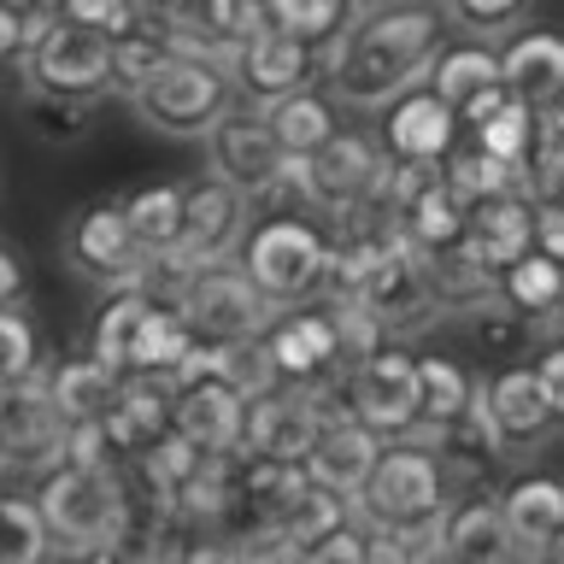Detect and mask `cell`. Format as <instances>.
Here are the masks:
<instances>
[{
    "instance_id": "obj_48",
    "label": "cell",
    "mask_w": 564,
    "mask_h": 564,
    "mask_svg": "<svg viewBox=\"0 0 564 564\" xmlns=\"http://www.w3.org/2000/svg\"><path fill=\"white\" fill-rule=\"evenodd\" d=\"M535 247L564 264V200H535Z\"/></svg>"
},
{
    "instance_id": "obj_49",
    "label": "cell",
    "mask_w": 564,
    "mask_h": 564,
    "mask_svg": "<svg viewBox=\"0 0 564 564\" xmlns=\"http://www.w3.org/2000/svg\"><path fill=\"white\" fill-rule=\"evenodd\" d=\"M30 289V276H24V259L12 253V247H0V306H18Z\"/></svg>"
},
{
    "instance_id": "obj_51",
    "label": "cell",
    "mask_w": 564,
    "mask_h": 564,
    "mask_svg": "<svg viewBox=\"0 0 564 564\" xmlns=\"http://www.w3.org/2000/svg\"><path fill=\"white\" fill-rule=\"evenodd\" d=\"M546 118H553L558 130H564V88H558V95H553V106H546Z\"/></svg>"
},
{
    "instance_id": "obj_13",
    "label": "cell",
    "mask_w": 564,
    "mask_h": 564,
    "mask_svg": "<svg viewBox=\"0 0 564 564\" xmlns=\"http://www.w3.org/2000/svg\"><path fill=\"white\" fill-rule=\"evenodd\" d=\"M70 423L47 394V365L35 377L0 388V476H42L65 458Z\"/></svg>"
},
{
    "instance_id": "obj_18",
    "label": "cell",
    "mask_w": 564,
    "mask_h": 564,
    "mask_svg": "<svg viewBox=\"0 0 564 564\" xmlns=\"http://www.w3.org/2000/svg\"><path fill=\"white\" fill-rule=\"evenodd\" d=\"M388 165L382 141H370L365 130H335L317 153L300 159V183H306V206L329 212L341 200H359V194L377 188V176Z\"/></svg>"
},
{
    "instance_id": "obj_30",
    "label": "cell",
    "mask_w": 564,
    "mask_h": 564,
    "mask_svg": "<svg viewBox=\"0 0 564 564\" xmlns=\"http://www.w3.org/2000/svg\"><path fill=\"white\" fill-rule=\"evenodd\" d=\"M476 405V377L447 352H417V430L430 441L435 430H447Z\"/></svg>"
},
{
    "instance_id": "obj_24",
    "label": "cell",
    "mask_w": 564,
    "mask_h": 564,
    "mask_svg": "<svg viewBox=\"0 0 564 564\" xmlns=\"http://www.w3.org/2000/svg\"><path fill=\"white\" fill-rule=\"evenodd\" d=\"M441 553L447 558H470V564H494V558H518L511 529L500 518L494 494H447L441 506Z\"/></svg>"
},
{
    "instance_id": "obj_4",
    "label": "cell",
    "mask_w": 564,
    "mask_h": 564,
    "mask_svg": "<svg viewBox=\"0 0 564 564\" xmlns=\"http://www.w3.org/2000/svg\"><path fill=\"white\" fill-rule=\"evenodd\" d=\"M35 506L47 518L53 553H106V541L118 535L123 511H130V482H123V470L59 458L35 488Z\"/></svg>"
},
{
    "instance_id": "obj_43",
    "label": "cell",
    "mask_w": 564,
    "mask_h": 564,
    "mask_svg": "<svg viewBox=\"0 0 564 564\" xmlns=\"http://www.w3.org/2000/svg\"><path fill=\"white\" fill-rule=\"evenodd\" d=\"M352 7H359V0H271V24L294 30V35H306V42L324 47L329 35H341Z\"/></svg>"
},
{
    "instance_id": "obj_6",
    "label": "cell",
    "mask_w": 564,
    "mask_h": 564,
    "mask_svg": "<svg viewBox=\"0 0 564 564\" xmlns=\"http://www.w3.org/2000/svg\"><path fill=\"white\" fill-rule=\"evenodd\" d=\"M18 70H24V88H35V95L100 100L112 88V35L30 12L24 47H18Z\"/></svg>"
},
{
    "instance_id": "obj_31",
    "label": "cell",
    "mask_w": 564,
    "mask_h": 564,
    "mask_svg": "<svg viewBox=\"0 0 564 564\" xmlns=\"http://www.w3.org/2000/svg\"><path fill=\"white\" fill-rule=\"evenodd\" d=\"M494 83H500V53L482 47V35H470V42H441L435 59H430V70H423V88H435V95L453 106V112H458L470 95L494 88Z\"/></svg>"
},
{
    "instance_id": "obj_32",
    "label": "cell",
    "mask_w": 564,
    "mask_h": 564,
    "mask_svg": "<svg viewBox=\"0 0 564 564\" xmlns=\"http://www.w3.org/2000/svg\"><path fill=\"white\" fill-rule=\"evenodd\" d=\"M47 394H53V405H59L65 423H88V417H100L106 405H112L118 370L100 365L95 352H70V359L47 365Z\"/></svg>"
},
{
    "instance_id": "obj_22",
    "label": "cell",
    "mask_w": 564,
    "mask_h": 564,
    "mask_svg": "<svg viewBox=\"0 0 564 564\" xmlns=\"http://www.w3.org/2000/svg\"><path fill=\"white\" fill-rule=\"evenodd\" d=\"M377 447H382V435L341 405V412L324 417V430H317V441L306 447V458H300V465H306L312 482L341 488V494H359V482L370 476V465H377Z\"/></svg>"
},
{
    "instance_id": "obj_8",
    "label": "cell",
    "mask_w": 564,
    "mask_h": 564,
    "mask_svg": "<svg viewBox=\"0 0 564 564\" xmlns=\"http://www.w3.org/2000/svg\"><path fill=\"white\" fill-rule=\"evenodd\" d=\"M329 289L341 294L347 306H359L377 329H405V324H417V317L435 312L423 259L405 241H388V247H377V253L341 259Z\"/></svg>"
},
{
    "instance_id": "obj_34",
    "label": "cell",
    "mask_w": 564,
    "mask_h": 564,
    "mask_svg": "<svg viewBox=\"0 0 564 564\" xmlns=\"http://www.w3.org/2000/svg\"><path fill=\"white\" fill-rule=\"evenodd\" d=\"M171 53H176V24L135 12L130 24L112 35V88H123V95H130V88L148 83L153 70L171 59Z\"/></svg>"
},
{
    "instance_id": "obj_21",
    "label": "cell",
    "mask_w": 564,
    "mask_h": 564,
    "mask_svg": "<svg viewBox=\"0 0 564 564\" xmlns=\"http://www.w3.org/2000/svg\"><path fill=\"white\" fill-rule=\"evenodd\" d=\"M465 247L476 264L500 271L518 253L535 247V200L523 188H506V194H482V200H465Z\"/></svg>"
},
{
    "instance_id": "obj_39",
    "label": "cell",
    "mask_w": 564,
    "mask_h": 564,
    "mask_svg": "<svg viewBox=\"0 0 564 564\" xmlns=\"http://www.w3.org/2000/svg\"><path fill=\"white\" fill-rule=\"evenodd\" d=\"M53 541H47V518L35 506V494H0V564H35L47 558Z\"/></svg>"
},
{
    "instance_id": "obj_16",
    "label": "cell",
    "mask_w": 564,
    "mask_h": 564,
    "mask_svg": "<svg viewBox=\"0 0 564 564\" xmlns=\"http://www.w3.org/2000/svg\"><path fill=\"white\" fill-rule=\"evenodd\" d=\"M229 83H236L241 100L264 106V100L289 95V88L324 83V53H317V42H306V35L264 24V30L247 35V42L229 47Z\"/></svg>"
},
{
    "instance_id": "obj_44",
    "label": "cell",
    "mask_w": 564,
    "mask_h": 564,
    "mask_svg": "<svg viewBox=\"0 0 564 564\" xmlns=\"http://www.w3.org/2000/svg\"><path fill=\"white\" fill-rule=\"evenodd\" d=\"M95 106L100 100H70V95H35L30 88V106H24V118L42 130L47 141H59V148H70L88 123H95Z\"/></svg>"
},
{
    "instance_id": "obj_20",
    "label": "cell",
    "mask_w": 564,
    "mask_h": 564,
    "mask_svg": "<svg viewBox=\"0 0 564 564\" xmlns=\"http://www.w3.org/2000/svg\"><path fill=\"white\" fill-rule=\"evenodd\" d=\"M241 405H247V394L224 377H176L171 382V430L200 453H241Z\"/></svg>"
},
{
    "instance_id": "obj_3",
    "label": "cell",
    "mask_w": 564,
    "mask_h": 564,
    "mask_svg": "<svg viewBox=\"0 0 564 564\" xmlns=\"http://www.w3.org/2000/svg\"><path fill=\"white\" fill-rule=\"evenodd\" d=\"M130 106L148 130L171 141H200L229 106H236V83H229V59L212 53H183L176 47L148 83L130 88Z\"/></svg>"
},
{
    "instance_id": "obj_15",
    "label": "cell",
    "mask_w": 564,
    "mask_h": 564,
    "mask_svg": "<svg viewBox=\"0 0 564 564\" xmlns=\"http://www.w3.org/2000/svg\"><path fill=\"white\" fill-rule=\"evenodd\" d=\"M65 264L95 289H118V282H148L153 259L135 247L123 200H95L65 224Z\"/></svg>"
},
{
    "instance_id": "obj_19",
    "label": "cell",
    "mask_w": 564,
    "mask_h": 564,
    "mask_svg": "<svg viewBox=\"0 0 564 564\" xmlns=\"http://www.w3.org/2000/svg\"><path fill=\"white\" fill-rule=\"evenodd\" d=\"M382 153L388 159H412V165H441L458 148V112L435 88H405L382 106Z\"/></svg>"
},
{
    "instance_id": "obj_11",
    "label": "cell",
    "mask_w": 564,
    "mask_h": 564,
    "mask_svg": "<svg viewBox=\"0 0 564 564\" xmlns=\"http://www.w3.org/2000/svg\"><path fill=\"white\" fill-rule=\"evenodd\" d=\"M476 417H482V430H488L494 447H500V458L541 453L558 430L535 365H518V359L488 370V377H476Z\"/></svg>"
},
{
    "instance_id": "obj_45",
    "label": "cell",
    "mask_w": 564,
    "mask_h": 564,
    "mask_svg": "<svg viewBox=\"0 0 564 564\" xmlns=\"http://www.w3.org/2000/svg\"><path fill=\"white\" fill-rule=\"evenodd\" d=\"M529 0H441V18H453L465 35H506L518 30Z\"/></svg>"
},
{
    "instance_id": "obj_35",
    "label": "cell",
    "mask_w": 564,
    "mask_h": 564,
    "mask_svg": "<svg viewBox=\"0 0 564 564\" xmlns=\"http://www.w3.org/2000/svg\"><path fill=\"white\" fill-rule=\"evenodd\" d=\"M148 282H118V289H106L100 312H95V329H88V352H95L100 365H112L118 377L130 370V335L141 324V306H148Z\"/></svg>"
},
{
    "instance_id": "obj_12",
    "label": "cell",
    "mask_w": 564,
    "mask_h": 564,
    "mask_svg": "<svg viewBox=\"0 0 564 564\" xmlns=\"http://www.w3.org/2000/svg\"><path fill=\"white\" fill-rule=\"evenodd\" d=\"M259 347H264V365H271L276 382H329L341 377V365L352 359L347 352V335H341V317L335 306H282L271 312V324L259 329Z\"/></svg>"
},
{
    "instance_id": "obj_17",
    "label": "cell",
    "mask_w": 564,
    "mask_h": 564,
    "mask_svg": "<svg viewBox=\"0 0 564 564\" xmlns=\"http://www.w3.org/2000/svg\"><path fill=\"white\" fill-rule=\"evenodd\" d=\"M206 141V171H212V183H224V188H236L241 200H264L276 183V171H282V153L276 148V135H271V123H264L259 112H229L212 123V130L200 135Z\"/></svg>"
},
{
    "instance_id": "obj_53",
    "label": "cell",
    "mask_w": 564,
    "mask_h": 564,
    "mask_svg": "<svg viewBox=\"0 0 564 564\" xmlns=\"http://www.w3.org/2000/svg\"><path fill=\"white\" fill-rule=\"evenodd\" d=\"M0 494H7V482H0Z\"/></svg>"
},
{
    "instance_id": "obj_1",
    "label": "cell",
    "mask_w": 564,
    "mask_h": 564,
    "mask_svg": "<svg viewBox=\"0 0 564 564\" xmlns=\"http://www.w3.org/2000/svg\"><path fill=\"white\" fill-rule=\"evenodd\" d=\"M441 24L447 18L430 0H382L352 12L324 47V88L359 112H382L394 95L423 83L441 47Z\"/></svg>"
},
{
    "instance_id": "obj_5",
    "label": "cell",
    "mask_w": 564,
    "mask_h": 564,
    "mask_svg": "<svg viewBox=\"0 0 564 564\" xmlns=\"http://www.w3.org/2000/svg\"><path fill=\"white\" fill-rule=\"evenodd\" d=\"M453 494V476L441 465V453L423 435H394L377 447V465L352 494L359 523H382V529H405L423 518H441Z\"/></svg>"
},
{
    "instance_id": "obj_9",
    "label": "cell",
    "mask_w": 564,
    "mask_h": 564,
    "mask_svg": "<svg viewBox=\"0 0 564 564\" xmlns=\"http://www.w3.org/2000/svg\"><path fill=\"white\" fill-rule=\"evenodd\" d=\"M341 412V377L329 382H264L241 405V453L253 458H306V447L324 430V417Z\"/></svg>"
},
{
    "instance_id": "obj_47",
    "label": "cell",
    "mask_w": 564,
    "mask_h": 564,
    "mask_svg": "<svg viewBox=\"0 0 564 564\" xmlns=\"http://www.w3.org/2000/svg\"><path fill=\"white\" fill-rule=\"evenodd\" d=\"M529 365H535V377H541V388H546V405H553V417L564 423V335H546L541 352H535Z\"/></svg>"
},
{
    "instance_id": "obj_27",
    "label": "cell",
    "mask_w": 564,
    "mask_h": 564,
    "mask_svg": "<svg viewBox=\"0 0 564 564\" xmlns=\"http://www.w3.org/2000/svg\"><path fill=\"white\" fill-rule=\"evenodd\" d=\"M194 352V329L183 306H176L171 294H148V306H141V324L130 335V370L123 377H176L183 359Z\"/></svg>"
},
{
    "instance_id": "obj_46",
    "label": "cell",
    "mask_w": 564,
    "mask_h": 564,
    "mask_svg": "<svg viewBox=\"0 0 564 564\" xmlns=\"http://www.w3.org/2000/svg\"><path fill=\"white\" fill-rule=\"evenodd\" d=\"M35 12H42V18H65V24H88V30L118 35V30L135 18V0H35Z\"/></svg>"
},
{
    "instance_id": "obj_28",
    "label": "cell",
    "mask_w": 564,
    "mask_h": 564,
    "mask_svg": "<svg viewBox=\"0 0 564 564\" xmlns=\"http://www.w3.org/2000/svg\"><path fill=\"white\" fill-rule=\"evenodd\" d=\"M494 300L506 312H518L529 329H541L564 306V264L553 253H541V247H529V253H518L511 264L494 271Z\"/></svg>"
},
{
    "instance_id": "obj_41",
    "label": "cell",
    "mask_w": 564,
    "mask_h": 564,
    "mask_svg": "<svg viewBox=\"0 0 564 564\" xmlns=\"http://www.w3.org/2000/svg\"><path fill=\"white\" fill-rule=\"evenodd\" d=\"M441 176H447V188L458 200H482V194H506V188H523L518 171L500 165L494 153H482L476 141H458V148L441 159Z\"/></svg>"
},
{
    "instance_id": "obj_23",
    "label": "cell",
    "mask_w": 564,
    "mask_h": 564,
    "mask_svg": "<svg viewBox=\"0 0 564 564\" xmlns=\"http://www.w3.org/2000/svg\"><path fill=\"white\" fill-rule=\"evenodd\" d=\"M100 430L112 441L118 465L130 470V458L171 430V382L165 377H118V394L100 412Z\"/></svg>"
},
{
    "instance_id": "obj_40",
    "label": "cell",
    "mask_w": 564,
    "mask_h": 564,
    "mask_svg": "<svg viewBox=\"0 0 564 564\" xmlns=\"http://www.w3.org/2000/svg\"><path fill=\"white\" fill-rule=\"evenodd\" d=\"M535 123H541L535 106H523V100H511V95H506L482 123H470V141H476L482 153H494L500 165L518 171V165H523V153H529V141H535Z\"/></svg>"
},
{
    "instance_id": "obj_10",
    "label": "cell",
    "mask_w": 564,
    "mask_h": 564,
    "mask_svg": "<svg viewBox=\"0 0 564 564\" xmlns=\"http://www.w3.org/2000/svg\"><path fill=\"white\" fill-rule=\"evenodd\" d=\"M176 306H183L194 341L206 347H229V341H253V335L271 324V300H264L247 271L236 259H218V264H200V271L176 276Z\"/></svg>"
},
{
    "instance_id": "obj_42",
    "label": "cell",
    "mask_w": 564,
    "mask_h": 564,
    "mask_svg": "<svg viewBox=\"0 0 564 564\" xmlns=\"http://www.w3.org/2000/svg\"><path fill=\"white\" fill-rule=\"evenodd\" d=\"M42 370V335H35L24 300L18 306H0V388L24 382Z\"/></svg>"
},
{
    "instance_id": "obj_26",
    "label": "cell",
    "mask_w": 564,
    "mask_h": 564,
    "mask_svg": "<svg viewBox=\"0 0 564 564\" xmlns=\"http://www.w3.org/2000/svg\"><path fill=\"white\" fill-rule=\"evenodd\" d=\"M494 500H500V518H506L511 546H518V553H535L541 558L546 541L564 529V482H558V476H541V470L511 476Z\"/></svg>"
},
{
    "instance_id": "obj_25",
    "label": "cell",
    "mask_w": 564,
    "mask_h": 564,
    "mask_svg": "<svg viewBox=\"0 0 564 564\" xmlns=\"http://www.w3.org/2000/svg\"><path fill=\"white\" fill-rule=\"evenodd\" d=\"M500 88L511 100L546 112L564 88V35L558 30H518L500 47Z\"/></svg>"
},
{
    "instance_id": "obj_52",
    "label": "cell",
    "mask_w": 564,
    "mask_h": 564,
    "mask_svg": "<svg viewBox=\"0 0 564 564\" xmlns=\"http://www.w3.org/2000/svg\"><path fill=\"white\" fill-rule=\"evenodd\" d=\"M0 7H18V12H35V0H0Z\"/></svg>"
},
{
    "instance_id": "obj_38",
    "label": "cell",
    "mask_w": 564,
    "mask_h": 564,
    "mask_svg": "<svg viewBox=\"0 0 564 564\" xmlns=\"http://www.w3.org/2000/svg\"><path fill=\"white\" fill-rule=\"evenodd\" d=\"M200 458H206L200 447H188V441L176 435V430H165L159 441H148V447H141V453L130 458V470H135L141 494H148V500H159V506H165L171 494H176V488H183L188 476H194V465H200Z\"/></svg>"
},
{
    "instance_id": "obj_7",
    "label": "cell",
    "mask_w": 564,
    "mask_h": 564,
    "mask_svg": "<svg viewBox=\"0 0 564 564\" xmlns=\"http://www.w3.org/2000/svg\"><path fill=\"white\" fill-rule=\"evenodd\" d=\"M341 405L359 423H370L382 441L417 430V352L405 341L377 335L341 365Z\"/></svg>"
},
{
    "instance_id": "obj_50",
    "label": "cell",
    "mask_w": 564,
    "mask_h": 564,
    "mask_svg": "<svg viewBox=\"0 0 564 564\" xmlns=\"http://www.w3.org/2000/svg\"><path fill=\"white\" fill-rule=\"evenodd\" d=\"M135 12H148V18H165V24H183V18L194 12V0H135Z\"/></svg>"
},
{
    "instance_id": "obj_33",
    "label": "cell",
    "mask_w": 564,
    "mask_h": 564,
    "mask_svg": "<svg viewBox=\"0 0 564 564\" xmlns=\"http://www.w3.org/2000/svg\"><path fill=\"white\" fill-rule=\"evenodd\" d=\"M400 236H405V247H412L417 259L465 241V200L447 188V176H441V183H430L417 200L400 206Z\"/></svg>"
},
{
    "instance_id": "obj_2",
    "label": "cell",
    "mask_w": 564,
    "mask_h": 564,
    "mask_svg": "<svg viewBox=\"0 0 564 564\" xmlns=\"http://www.w3.org/2000/svg\"><path fill=\"white\" fill-rule=\"evenodd\" d=\"M236 264L247 282L271 300V306H306L324 300L335 282V253H329V229L300 206H271L259 224H247V236L236 247Z\"/></svg>"
},
{
    "instance_id": "obj_14",
    "label": "cell",
    "mask_w": 564,
    "mask_h": 564,
    "mask_svg": "<svg viewBox=\"0 0 564 564\" xmlns=\"http://www.w3.org/2000/svg\"><path fill=\"white\" fill-rule=\"evenodd\" d=\"M247 236V200L224 183H206L200 188H183V224H176V241L171 253L153 264V276L165 271L171 282L200 271V264H218V259H236V247Z\"/></svg>"
},
{
    "instance_id": "obj_36",
    "label": "cell",
    "mask_w": 564,
    "mask_h": 564,
    "mask_svg": "<svg viewBox=\"0 0 564 564\" xmlns=\"http://www.w3.org/2000/svg\"><path fill=\"white\" fill-rule=\"evenodd\" d=\"M352 518H359V511H352V494L324 488V482H312V476H306V488L294 494L289 511H282V529H289V546L306 558L312 546L329 535V529H341V523H352Z\"/></svg>"
},
{
    "instance_id": "obj_29",
    "label": "cell",
    "mask_w": 564,
    "mask_h": 564,
    "mask_svg": "<svg viewBox=\"0 0 564 564\" xmlns=\"http://www.w3.org/2000/svg\"><path fill=\"white\" fill-rule=\"evenodd\" d=\"M259 118L271 123V135H276V148L289 153V159H306V153H317L324 141L341 130L335 123V100H329V88H317V83H306V88H289V95H276V100H264L259 106Z\"/></svg>"
},
{
    "instance_id": "obj_37",
    "label": "cell",
    "mask_w": 564,
    "mask_h": 564,
    "mask_svg": "<svg viewBox=\"0 0 564 564\" xmlns=\"http://www.w3.org/2000/svg\"><path fill=\"white\" fill-rule=\"evenodd\" d=\"M123 218H130L135 247L159 264V259L171 253V241H176V224H183V188H176V183L135 188L130 200H123Z\"/></svg>"
}]
</instances>
